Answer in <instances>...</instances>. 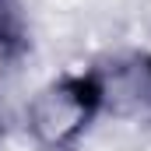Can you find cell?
Segmentation results:
<instances>
[{
  "mask_svg": "<svg viewBox=\"0 0 151 151\" xmlns=\"http://www.w3.org/2000/svg\"><path fill=\"white\" fill-rule=\"evenodd\" d=\"M102 116V95L91 70L63 74L42 84L28 102V134L42 151H74Z\"/></svg>",
  "mask_w": 151,
  "mask_h": 151,
  "instance_id": "cell-1",
  "label": "cell"
},
{
  "mask_svg": "<svg viewBox=\"0 0 151 151\" xmlns=\"http://www.w3.org/2000/svg\"><path fill=\"white\" fill-rule=\"evenodd\" d=\"M91 74L99 81L102 113L123 119L151 116V53H119Z\"/></svg>",
  "mask_w": 151,
  "mask_h": 151,
  "instance_id": "cell-2",
  "label": "cell"
}]
</instances>
